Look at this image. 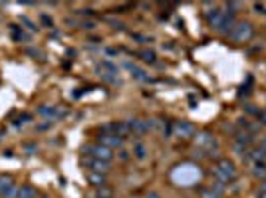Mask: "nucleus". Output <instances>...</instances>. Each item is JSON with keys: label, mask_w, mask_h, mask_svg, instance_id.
Here are the masks:
<instances>
[{"label": "nucleus", "mask_w": 266, "mask_h": 198, "mask_svg": "<svg viewBox=\"0 0 266 198\" xmlns=\"http://www.w3.org/2000/svg\"><path fill=\"white\" fill-rule=\"evenodd\" d=\"M252 36H254V28H252L250 22H236V24L233 26V30H231V34H229V38L233 42H238V44L252 40Z\"/></svg>", "instance_id": "obj_1"}, {"label": "nucleus", "mask_w": 266, "mask_h": 198, "mask_svg": "<svg viewBox=\"0 0 266 198\" xmlns=\"http://www.w3.org/2000/svg\"><path fill=\"white\" fill-rule=\"evenodd\" d=\"M179 170H183V177H179V179H173L177 184H181V186H187V184H193L195 181H199V177H201V172H199V168H195L191 163H185V165H181L179 167Z\"/></svg>", "instance_id": "obj_2"}, {"label": "nucleus", "mask_w": 266, "mask_h": 198, "mask_svg": "<svg viewBox=\"0 0 266 198\" xmlns=\"http://www.w3.org/2000/svg\"><path fill=\"white\" fill-rule=\"evenodd\" d=\"M195 137H197V139H195V143H197V149L204 151V152H207V155H211L213 151H217V149H219V145H217V139H215L211 133H207V131H201V133H197Z\"/></svg>", "instance_id": "obj_3"}, {"label": "nucleus", "mask_w": 266, "mask_h": 198, "mask_svg": "<svg viewBox=\"0 0 266 198\" xmlns=\"http://www.w3.org/2000/svg\"><path fill=\"white\" fill-rule=\"evenodd\" d=\"M86 152L90 157H94V159H97V161H104V163H111L113 161V151L111 149H108V147H104V145H90L88 149H86Z\"/></svg>", "instance_id": "obj_4"}, {"label": "nucleus", "mask_w": 266, "mask_h": 198, "mask_svg": "<svg viewBox=\"0 0 266 198\" xmlns=\"http://www.w3.org/2000/svg\"><path fill=\"white\" fill-rule=\"evenodd\" d=\"M173 133H175L179 139H191V137L197 135V129H195V125L189 123V121H179V123L173 125Z\"/></svg>", "instance_id": "obj_5"}, {"label": "nucleus", "mask_w": 266, "mask_h": 198, "mask_svg": "<svg viewBox=\"0 0 266 198\" xmlns=\"http://www.w3.org/2000/svg\"><path fill=\"white\" fill-rule=\"evenodd\" d=\"M224 177H229L231 181H235L236 179V167H235V163L233 161H229V159H219L217 161V165H215Z\"/></svg>", "instance_id": "obj_6"}, {"label": "nucleus", "mask_w": 266, "mask_h": 198, "mask_svg": "<svg viewBox=\"0 0 266 198\" xmlns=\"http://www.w3.org/2000/svg\"><path fill=\"white\" fill-rule=\"evenodd\" d=\"M124 141L125 139H121V137H117V135H111V133H101V137H99V145H104V147H108V149H121L124 147Z\"/></svg>", "instance_id": "obj_7"}, {"label": "nucleus", "mask_w": 266, "mask_h": 198, "mask_svg": "<svg viewBox=\"0 0 266 198\" xmlns=\"http://www.w3.org/2000/svg\"><path fill=\"white\" fill-rule=\"evenodd\" d=\"M38 113L48 117V119H60V117L66 115L58 105H42V107H38Z\"/></svg>", "instance_id": "obj_8"}, {"label": "nucleus", "mask_w": 266, "mask_h": 198, "mask_svg": "<svg viewBox=\"0 0 266 198\" xmlns=\"http://www.w3.org/2000/svg\"><path fill=\"white\" fill-rule=\"evenodd\" d=\"M84 163L90 167L92 172H99V174H108V172H110V163L97 161V159H94V157H88Z\"/></svg>", "instance_id": "obj_9"}, {"label": "nucleus", "mask_w": 266, "mask_h": 198, "mask_svg": "<svg viewBox=\"0 0 266 198\" xmlns=\"http://www.w3.org/2000/svg\"><path fill=\"white\" fill-rule=\"evenodd\" d=\"M222 192H224V186L219 184V183H215V184H211V186L201 190V198H220Z\"/></svg>", "instance_id": "obj_10"}, {"label": "nucleus", "mask_w": 266, "mask_h": 198, "mask_svg": "<svg viewBox=\"0 0 266 198\" xmlns=\"http://www.w3.org/2000/svg\"><path fill=\"white\" fill-rule=\"evenodd\" d=\"M131 131H135V133H145V131H149V123L147 119H133L127 123Z\"/></svg>", "instance_id": "obj_11"}, {"label": "nucleus", "mask_w": 266, "mask_h": 198, "mask_svg": "<svg viewBox=\"0 0 266 198\" xmlns=\"http://www.w3.org/2000/svg\"><path fill=\"white\" fill-rule=\"evenodd\" d=\"M16 198H38V192L34 186L30 184H24V186H18V194Z\"/></svg>", "instance_id": "obj_12"}, {"label": "nucleus", "mask_w": 266, "mask_h": 198, "mask_svg": "<svg viewBox=\"0 0 266 198\" xmlns=\"http://www.w3.org/2000/svg\"><path fill=\"white\" fill-rule=\"evenodd\" d=\"M14 179L10 177V174H0V194L8 192L10 188H14Z\"/></svg>", "instance_id": "obj_13"}, {"label": "nucleus", "mask_w": 266, "mask_h": 198, "mask_svg": "<svg viewBox=\"0 0 266 198\" xmlns=\"http://www.w3.org/2000/svg\"><path fill=\"white\" fill-rule=\"evenodd\" d=\"M88 181L94 184V186H106V174H99V172H92L90 170V174H88Z\"/></svg>", "instance_id": "obj_14"}, {"label": "nucleus", "mask_w": 266, "mask_h": 198, "mask_svg": "<svg viewBox=\"0 0 266 198\" xmlns=\"http://www.w3.org/2000/svg\"><path fill=\"white\" fill-rule=\"evenodd\" d=\"M133 155H135L139 161H143V159H145V155H147V149H145V145L137 141V143L133 145Z\"/></svg>", "instance_id": "obj_15"}, {"label": "nucleus", "mask_w": 266, "mask_h": 198, "mask_svg": "<svg viewBox=\"0 0 266 198\" xmlns=\"http://www.w3.org/2000/svg\"><path fill=\"white\" fill-rule=\"evenodd\" d=\"M95 194H97V198H113V192H111V188H108V186H99Z\"/></svg>", "instance_id": "obj_16"}, {"label": "nucleus", "mask_w": 266, "mask_h": 198, "mask_svg": "<svg viewBox=\"0 0 266 198\" xmlns=\"http://www.w3.org/2000/svg\"><path fill=\"white\" fill-rule=\"evenodd\" d=\"M129 70H131V72L135 74V77H137V79H141V81H147V79H149V77L145 76V72H141L139 68H135V65H131V63H129Z\"/></svg>", "instance_id": "obj_17"}, {"label": "nucleus", "mask_w": 266, "mask_h": 198, "mask_svg": "<svg viewBox=\"0 0 266 198\" xmlns=\"http://www.w3.org/2000/svg\"><path fill=\"white\" fill-rule=\"evenodd\" d=\"M141 58H145V61H155V54L153 52H141Z\"/></svg>", "instance_id": "obj_18"}, {"label": "nucleus", "mask_w": 266, "mask_h": 198, "mask_svg": "<svg viewBox=\"0 0 266 198\" xmlns=\"http://www.w3.org/2000/svg\"><path fill=\"white\" fill-rule=\"evenodd\" d=\"M256 117H258L260 125H264V127H266V111H256Z\"/></svg>", "instance_id": "obj_19"}, {"label": "nucleus", "mask_w": 266, "mask_h": 198, "mask_svg": "<svg viewBox=\"0 0 266 198\" xmlns=\"http://www.w3.org/2000/svg\"><path fill=\"white\" fill-rule=\"evenodd\" d=\"M119 159H121V161H127V159H129V152H127V151H119Z\"/></svg>", "instance_id": "obj_20"}, {"label": "nucleus", "mask_w": 266, "mask_h": 198, "mask_svg": "<svg viewBox=\"0 0 266 198\" xmlns=\"http://www.w3.org/2000/svg\"><path fill=\"white\" fill-rule=\"evenodd\" d=\"M254 10H260V12H264V10H266V4H258V2H256V4H254Z\"/></svg>", "instance_id": "obj_21"}, {"label": "nucleus", "mask_w": 266, "mask_h": 198, "mask_svg": "<svg viewBox=\"0 0 266 198\" xmlns=\"http://www.w3.org/2000/svg\"><path fill=\"white\" fill-rule=\"evenodd\" d=\"M258 198H266V186H262V188L258 190Z\"/></svg>", "instance_id": "obj_22"}, {"label": "nucleus", "mask_w": 266, "mask_h": 198, "mask_svg": "<svg viewBox=\"0 0 266 198\" xmlns=\"http://www.w3.org/2000/svg\"><path fill=\"white\" fill-rule=\"evenodd\" d=\"M147 198H161V196H159L157 192H149V194H147Z\"/></svg>", "instance_id": "obj_23"}, {"label": "nucleus", "mask_w": 266, "mask_h": 198, "mask_svg": "<svg viewBox=\"0 0 266 198\" xmlns=\"http://www.w3.org/2000/svg\"><path fill=\"white\" fill-rule=\"evenodd\" d=\"M42 198H50V196H42Z\"/></svg>", "instance_id": "obj_24"}]
</instances>
